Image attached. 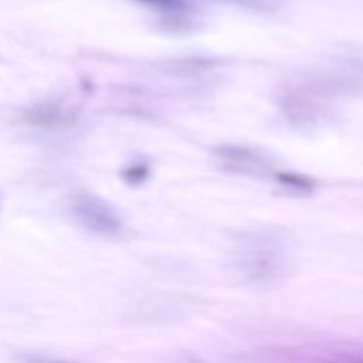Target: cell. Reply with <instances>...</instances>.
Segmentation results:
<instances>
[{
    "instance_id": "1",
    "label": "cell",
    "mask_w": 363,
    "mask_h": 363,
    "mask_svg": "<svg viewBox=\"0 0 363 363\" xmlns=\"http://www.w3.org/2000/svg\"><path fill=\"white\" fill-rule=\"evenodd\" d=\"M330 96L311 75L282 86L278 104L285 118L298 128H313L329 113Z\"/></svg>"
},
{
    "instance_id": "2",
    "label": "cell",
    "mask_w": 363,
    "mask_h": 363,
    "mask_svg": "<svg viewBox=\"0 0 363 363\" xmlns=\"http://www.w3.org/2000/svg\"><path fill=\"white\" fill-rule=\"evenodd\" d=\"M74 218L85 227L104 237H116L122 231V223L116 211L101 197L92 193H78L69 204Z\"/></svg>"
},
{
    "instance_id": "3",
    "label": "cell",
    "mask_w": 363,
    "mask_h": 363,
    "mask_svg": "<svg viewBox=\"0 0 363 363\" xmlns=\"http://www.w3.org/2000/svg\"><path fill=\"white\" fill-rule=\"evenodd\" d=\"M218 163L228 172L247 176H265L271 173V164L261 153L238 145H221L214 149Z\"/></svg>"
},
{
    "instance_id": "4",
    "label": "cell",
    "mask_w": 363,
    "mask_h": 363,
    "mask_svg": "<svg viewBox=\"0 0 363 363\" xmlns=\"http://www.w3.org/2000/svg\"><path fill=\"white\" fill-rule=\"evenodd\" d=\"M242 267L252 281H269L279 271V254L271 245L259 244L251 247L244 255Z\"/></svg>"
},
{
    "instance_id": "5",
    "label": "cell",
    "mask_w": 363,
    "mask_h": 363,
    "mask_svg": "<svg viewBox=\"0 0 363 363\" xmlns=\"http://www.w3.org/2000/svg\"><path fill=\"white\" fill-rule=\"evenodd\" d=\"M69 119H72L71 112L57 102L35 105L26 111L23 116V122L26 125L37 129H58L67 125Z\"/></svg>"
},
{
    "instance_id": "6",
    "label": "cell",
    "mask_w": 363,
    "mask_h": 363,
    "mask_svg": "<svg viewBox=\"0 0 363 363\" xmlns=\"http://www.w3.org/2000/svg\"><path fill=\"white\" fill-rule=\"evenodd\" d=\"M216 65L213 60L203 57H187L166 62V69L174 75H196L211 69Z\"/></svg>"
},
{
    "instance_id": "7",
    "label": "cell",
    "mask_w": 363,
    "mask_h": 363,
    "mask_svg": "<svg viewBox=\"0 0 363 363\" xmlns=\"http://www.w3.org/2000/svg\"><path fill=\"white\" fill-rule=\"evenodd\" d=\"M275 182L281 187H284L292 193H296V194H309L315 187V183L311 177L299 174V173H291V172L277 173Z\"/></svg>"
},
{
    "instance_id": "8",
    "label": "cell",
    "mask_w": 363,
    "mask_h": 363,
    "mask_svg": "<svg viewBox=\"0 0 363 363\" xmlns=\"http://www.w3.org/2000/svg\"><path fill=\"white\" fill-rule=\"evenodd\" d=\"M224 3L235 4L252 11H261V13H271L275 11L279 6L278 0H220Z\"/></svg>"
},
{
    "instance_id": "9",
    "label": "cell",
    "mask_w": 363,
    "mask_h": 363,
    "mask_svg": "<svg viewBox=\"0 0 363 363\" xmlns=\"http://www.w3.org/2000/svg\"><path fill=\"white\" fill-rule=\"evenodd\" d=\"M149 176V167L145 163H133L125 167L122 177L129 184H140Z\"/></svg>"
},
{
    "instance_id": "10",
    "label": "cell",
    "mask_w": 363,
    "mask_h": 363,
    "mask_svg": "<svg viewBox=\"0 0 363 363\" xmlns=\"http://www.w3.org/2000/svg\"><path fill=\"white\" fill-rule=\"evenodd\" d=\"M139 1L150 4L156 9H160L167 13H174V14H180L186 10L184 0H139Z\"/></svg>"
},
{
    "instance_id": "11",
    "label": "cell",
    "mask_w": 363,
    "mask_h": 363,
    "mask_svg": "<svg viewBox=\"0 0 363 363\" xmlns=\"http://www.w3.org/2000/svg\"><path fill=\"white\" fill-rule=\"evenodd\" d=\"M24 363H72L67 360H60V359H50V357H38V356H31L26 357Z\"/></svg>"
},
{
    "instance_id": "12",
    "label": "cell",
    "mask_w": 363,
    "mask_h": 363,
    "mask_svg": "<svg viewBox=\"0 0 363 363\" xmlns=\"http://www.w3.org/2000/svg\"><path fill=\"white\" fill-rule=\"evenodd\" d=\"M183 363H203V362H200L199 359H187V360H184Z\"/></svg>"
}]
</instances>
